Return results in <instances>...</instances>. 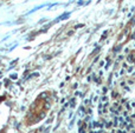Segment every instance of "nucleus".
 <instances>
[{"label": "nucleus", "mask_w": 135, "mask_h": 133, "mask_svg": "<svg viewBox=\"0 0 135 133\" xmlns=\"http://www.w3.org/2000/svg\"><path fill=\"white\" fill-rule=\"evenodd\" d=\"M69 17H70V13H65V14H63V15H61V17L58 18V20H65Z\"/></svg>", "instance_id": "obj_1"}, {"label": "nucleus", "mask_w": 135, "mask_h": 133, "mask_svg": "<svg viewBox=\"0 0 135 133\" xmlns=\"http://www.w3.org/2000/svg\"><path fill=\"white\" fill-rule=\"evenodd\" d=\"M11 78L12 79H17V74H16V73H14V74H11Z\"/></svg>", "instance_id": "obj_2"}]
</instances>
